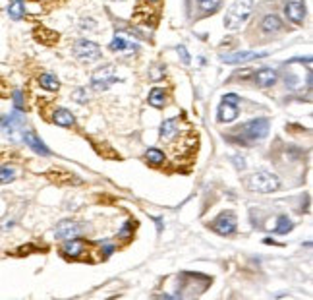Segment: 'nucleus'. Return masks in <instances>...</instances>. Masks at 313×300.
<instances>
[{
	"label": "nucleus",
	"mask_w": 313,
	"mask_h": 300,
	"mask_svg": "<svg viewBox=\"0 0 313 300\" xmlns=\"http://www.w3.org/2000/svg\"><path fill=\"white\" fill-rule=\"evenodd\" d=\"M17 172L12 165H0V184H10L14 182Z\"/></svg>",
	"instance_id": "nucleus-25"
},
{
	"label": "nucleus",
	"mask_w": 313,
	"mask_h": 300,
	"mask_svg": "<svg viewBox=\"0 0 313 300\" xmlns=\"http://www.w3.org/2000/svg\"><path fill=\"white\" fill-rule=\"evenodd\" d=\"M166 99H168V93L163 88H153L149 91V105L155 108H163L166 105Z\"/></svg>",
	"instance_id": "nucleus-19"
},
{
	"label": "nucleus",
	"mask_w": 313,
	"mask_h": 300,
	"mask_svg": "<svg viewBox=\"0 0 313 300\" xmlns=\"http://www.w3.org/2000/svg\"><path fill=\"white\" fill-rule=\"evenodd\" d=\"M112 252H114V244H104L103 254H104V256H110Z\"/></svg>",
	"instance_id": "nucleus-32"
},
{
	"label": "nucleus",
	"mask_w": 313,
	"mask_h": 300,
	"mask_svg": "<svg viewBox=\"0 0 313 300\" xmlns=\"http://www.w3.org/2000/svg\"><path fill=\"white\" fill-rule=\"evenodd\" d=\"M39 86L46 91H58L60 82L54 74H41L39 76Z\"/></svg>",
	"instance_id": "nucleus-21"
},
{
	"label": "nucleus",
	"mask_w": 313,
	"mask_h": 300,
	"mask_svg": "<svg viewBox=\"0 0 313 300\" xmlns=\"http://www.w3.org/2000/svg\"><path fill=\"white\" fill-rule=\"evenodd\" d=\"M145 161L153 166H161L166 161V155L161 150H157V148H151V150L145 151Z\"/></svg>",
	"instance_id": "nucleus-22"
},
{
	"label": "nucleus",
	"mask_w": 313,
	"mask_h": 300,
	"mask_svg": "<svg viewBox=\"0 0 313 300\" xmlns=\"http://www.w3.org/2000/svg\"><path fill=\"white\" fill-rule=\"evenodd\" d=\"M72 99H74L75 103L83 105V103L87 101V93H85V90H75L74 93H72Z\"/></svg>",
	"instance_id": "nucleus-28"
},
{
	"label": "nucleus",
	"mask_w": 313,
	"mask_h": 300,
	"mask_svg": "<svg viewBox=\"0 0 313 300\" xmlns=\"http://www.w3.org/2000/svg\"><path fill=\"white\" fill-rule=\"evenodd\" d=\"M37 2H43V0H37Z\"/></svg>",
	"instance_id": "nucleus-35"
},
{
	"label": "nucleus",
	"mask_w": 313,
	"mask_h": 300,
	"mask_svg": "<svg viewBox=\"0 0 313 300\" xmlns=\"http://www.w3.org/2000/svg\"><path fill=\"white\" fill-rule=\"evenodd\" d=\"M252 12H254V0H236L224 18V26L228 30H238L250 20Z\"/></svg>",
	"instance_id": "nucleus-3"
},
{
	"label": "nucleus",
	"mask_w": 313,
	"mask_h": 300,
	"mask_svg": "<svg viewBox=\"0 0 313 300\" xmlns=\"http://www.w3.org/2000/svg\"><path fill=\"white\" fill-rule=\"evenodd\" d=\"M62 252H64V256H68V258H77V256H81L85 252V242L79 240L77 236L70 240H64Z\"/></svg>",
	"instance_id": "nucleus-15"
},
{
	"label": "nucleus",
	"mask_w": 313,
	"mask_h": 300,
	"mask_svg": "<svg viewBox=\"0 0 313 300\" xmlns=\"http://www.w3.org/2000/svg\"><path fill=\"white\" fill-rule=\"evenodd\" d=\"M23 110H17L15 108L14 112H10V114H4L2 118H0V134L4 136L6 140H10V142H21V136H23V126H25V116L21 114Z\"/></svg>",
	"instance_id": "nucleus-2"
},
{
	"label": "nucleus",
	"mask_w": 313,
	"mask_h": 300,
	"mask_svg": "<svg viewBox=\"0 0 313 300\" xmlns=\"http://www.w3.org/2000/svg\"><path fill=\"white\" fill-rule=\"evenodd\" d=\"M155 223H157V228H159V232L163 230V219L161 217H155Z\"/></svg>",
	"instance_id": "nucleus-33"
},
{
	"label": "nucleus",
	"mask_w": 313,
	"mask_h": 300,
	"mask_svg": "<svg viewBox=\"0 0 313 300\" xmlns=\"http://www.w3.org/2000/svg\"><path fill=\"white\" fill-rule=\"evenodd\" d=\"M52 122H54L56 126H62V128H72L75 124V118L68 108H56V110L52 112Z\"/></svg>",
	"instance_id": "nucleus-17"
},
{
	"label": "nucleus",
	"mask_w": 313,
	"mask_h": 300,
	"mask_svg": "<svg viewBox=\"0 0 313 300\" xmlns=\"http://www.w3.org/2000/svg\"><path fill=\"white\" fill-rule=\"evenodd\" d=\"M284 28L283 20L277 14H267L263 20H261V31L267 33V35H275Z\"/></svg>",
	"instance_id": "nucleus-14"
},
{
	"label": "nucleus",
	"mask_w": 313,
	"mask_h": 300,
	"mask_svg": "<svg viewBox=\"0 0 313 300\" xmlns=\"http://www.w3.org/2000/svg\"><path fill=\"white\" fill-rule=\"evenodd\" d=\"M112 84H116V76H114V66L106 64L103 68H99L95 74L91 76V88L95 91L108 90Z\"/></svg>",
	"instance_id": "nucleus-6"
},
{
	"label": "nucleus",
	"mask_w": 313,
	"mask_h": 300,
	"mask_svg": "<svg viewBox=\"0 0 313 300\" xmlns=\"http://www.w3.org/2000/svg\"><path fill=\"white\" fill-rule=\"evenodd\" d=\"M267 52H254V50H238V52H226L221 54V60L226 64H244V62H252V60L265 58Z\"/></svg>",
	"instance_id": "nucleus-8"
},
{
	"label": "nucleus",
	"mask_w": 313,
	"mask_h": 300,
	"mask_svg": "<svg viewBox=\"0 0 313 300\" xmlns=\"http://www.w3.org/2000/svg\"><path fill=\"white\" fill-rule=\"evenodd\" d=\"M178 54H180V58H182V62L188 66V64H190V60H192L190 58V54H188V48H186L184 45L178 46Z\"/></svg>",
	"instance_id": "nucleus-29"
},
{
	"label": "nucleus",
	"mask_w": 313,
	"mask_h": 300,
	"mask_svg": "<svg viewBox=\"0 0 313 300\" xmlns=\"http://www.w3.org/2000/svg\"><path fill=\"white\" fill-rule=\"evenodd\" d=\"M223 101H226V103H232V105H238L240 97L236 95V93H226V95L223 97Z\"/></svg>",
	"instance_id": "nucleus-30"
},
{
	"label": "nucleus",
	"mask_w": 313,
	"mask_h": 300,
	"mask_svg": "<svg viewBox=\"0 0 313 300\" xmlns=\"http://www.w3.org/2000/svg\"><path fill=\"white\" fill-rule=\"evenodd\" d=\"M292 228H294V223H292V219H288L286 215H281V217L277 219V225H275V232H277V234H288Z\"/></svg>",
	"instance_id": "nucleus-24"
},
{
	"label": "nucleus",
	"mask_w": 313,
	"mask_h": 300,
	"mask_svg": "<svg viewBox=\"0 0 313 300\" xmlns=\"http://www.w3.org/2000/svg\"><path fill=\"white\" fill-rule=\"evenodd\" d=\"M197 6L203 14H215L223 6V0H197Z\"/></svg>",
	"instance_id": "nucleus-23"
},
{
	"label": "nucleus",
	"mask_w": 313,
	"mask_h": 300,
	"mask_svg": "<svg viewBox=\"0 0 313 300\" xmlns=\"http://www.w3.org/2000/svg\"><path fill=\"white\" fill-rule=\"evenodd\" d=\"M182 128V120L180 116H174V118H166L161 124V140L164 142H174L176 138L180 136V130Z\"/></svg>",
	"instance_id": "nucleus-11"
},
{
	"label": "nucleus",
	"mask_w": 313,
	"mask_h": 300,
	"mask_svg": "<svg viewBox=\"0 0 313 300\" xmlns=\"http://www.w3.org/2000/svg\"><path fill=\"white\" fill-rule=\"evenodd\" d=\"M269 126H271V124H269L267 118L250 120V122H246L244 126L236 128V132H238V140H236V142L250 148V144H254V142H261V140H265V138H267Z\"/></svg>",
	"instance_id": "nucleus-1"
},
{
	"label": "nucleus",
	"mask_w": 313,
	"mask_h": 300,
	"mask_svg": "<svg viewBox=\"0 0 313 300\" xmlns=\"http://www.w3.org/2000/svg\"><path fill=\"white\" fill-rule=\"evenodd\" d=\"M132 230H134V223H132V221H126V223H124V226L120 228L118 238H124V240L132 238Z\"/></svg>",
	"instance_id": "nucleus-27"
},
{
	"label": "nucleus",
	"mask_w": 313,
	"mask_h": 300,
	"mask_svg": "<svg viewBox=\"0 0 313 300\" xmlns=\"http://www.w3.org/2000/svg\"><path fill=\"white\" fill-rule=\"evenodd\" d=\"M108 48H110L112 52H122V50H137V45H135V43H130L122 33H116L114 39L110 41Z\"/></svg>",
	"instance_id": "nucleus-18"
},
{
	"label": "nucleus",
	"mask_w": 313,
	"mask_h": 300,
	"mask_svg": "<svg viewBox=\"0 0 313 300\" xmlns=\"http://www.w3.org/2000/svg\"><path fill=\"white\" fill-rule=\"evenodd\" d=\"M217 114H219V122H224V124L234 122L240 114L238 105H232V103H226V101H223V103L219 105V112H217Z\"/></svg>",
	"instance_id": "nucleus-16"
},
{
	"label": "nucleus",
	"mask_w": 313,
	"mask_h": 300,
	"mask_svg": "<svg viewBox=\"0 0 313 300\" xmlns=\"http://www.w3.org/2000/svg\"><path fill=\"white\" fill-rule=\"evenodd\" d=\"M74 54L79 60H83V62H95V60L101 58L103 50H101V46L97 45V43H93V41L77 39L74 45Z\"/></svg>",
	"instance_id": "nucleus-5"
},
{
	"label": "nucleus",
	"mask_w": 313,
	"mask_h": 300,
	"mask_svg": "<svg viewBox=\"0 0 313 300\" xmlns=\"http://www.w3.org/2000/svg\"><path fill=\"white\" fill-rule=\"evenodd\" d=\"M6 10H8V16L14 22H19L25 16V4H23V0H10V4H8Z\"/></svg>",
	"instance_id": "nucleus-20"
},
{
	"label": "nucleus",
	"mask_w": 313,
	"mask_h": 300,
	"mask_svg": "<svg viewBox=\"0 0 313 300\" xmlns=\"http://www.w3.org/2000/svg\"><path fill=\"white\" fill-rule=\"evenodd\" d=\"M284 14L288 18V22L292 24H304V18H306V4L302 0H290L284 4Z\"/></svg>",
	"instance_id": "nucleus-9"
},
{
	"label": "nucleus",
	"mask_w": 313,
	"mask_h": 300,
	"mask_svg": "<svg viewBox=\"0 0 313 300\" xmlns=\"http://www.w3.org/2000/svg\"><path fill=\"white\" fill-rule=\"evenodd\" d=\"M145 2H149V4H155V2H159V0H145Z\"/></svg>",
	"instance_id": "nucleus-34"
},
{
	"label": "nucleus",
	"mask_w": 313,
	"mask_h": 300,
	"mask_svg": "<svg viewBox=\"0 0 313 300\" xmlns=\"http://www.w3.org/2000/svg\"><path fill=\"white\" fill-rule=\"evenodd\" d=\"M12 97H14V108H17V110H23V108H25V99H23V91H21V90H15Z\"/></svg>",
	"instance_id": "nucleus-26"
},
{
	"label": "nucleus",
	"mask_w": 313,
	"mask_h": 300,
	"mask_svg": "<svg viewBox=\"0 0 313 300\" xmlns=\"http://www.w3.org/2000/svg\"><path fill=\"white\" fill-rule=\"evenodd\" d=\"M254 82L259 88H273L279 82V72L275 68H261L254 74Z\"/></svg>",
	"instance_id": "nucleus-13"
},
{
	"label": "nucleus",
	"mask_w": 313,
	"mask_h": 300,
	"mask_svg": "<svg viewBox=\"0 0 313 300\" xmlns=\"http://www.w3.org/2000/svg\"><path fill=\"white\" fill-rule=\"evenodd\" d=\"M250 190L252 192H257V194H271V192H277L281 188V178L271 172V170H257L250 176Z\"/></svg>",
	"instance_id": "nucleus-4"
},
{
	"label": "nucleus",
	"mask_w": 313,
	"mask_h": 300,
	"mask_svg": "<svg viewBox=\"0 0 313 300\" xmlns=\"http://www.w3.org/2000/svg\"><path fill=\"white\" fill-rule=\"evenodd\" d=\"M232 161H234V165H236V168H238V170H244V168H246V159H244V157L234 155V157H232Z\"/></svg>",
	"instance_id": "nucleus-31"
},
{
	"label": "nucleus",
	"mask_w": 313,
	"mask_h": 300,
	"mask_svg": "<svg viewBox=\"0 0 313 300\" xmlns=\"http://www.w3.org/2000/svg\"><path fill=\"white\" fill-rule=\"evenodd\" d=\"M79 232H81L79 225H77L75 221H70V219L60 221L58 225H56V228H54V234H56V238H60V240L75 238V236H79Z\"/></svg>",
	"instance_id": "nucleus-12"
},
{
	"label": "nucleus",
	"mask_w": 313,
	"mask_h": 300,
	"mask_svg": "<svg viewBox=\"0 0 313 300\" xmlns=\"http://www.w3.org/2000/svg\"><path fill=\"white\" fill-rule=\"evenodd\" d=\"M21 142H25V146H29V150H33L37 155H43V157H48V155H50V150L46 148L45 142L37 136L35 130H23Z\"/></svg>",
	"instance_id": "nucleus-10"
},
{
	"label": "nucleus",
	"mask_w": 313,
	"mask_h": 300,
	"mask_svg": "<svg viewBox=\"0 0 313 300\" xmlns=\"http://www.w3.org/2000/svg\"><path fill=\"white\" fill-rule=\"evenodd\" d=\"M236 226H238V219H236V215L230 213V211L221 213V215L211 223V228H213L217 234H221V236H230V234H234V232H236Z\"/></svg>",
	"instance_id": "nucleus-7"
}]
</instances>
